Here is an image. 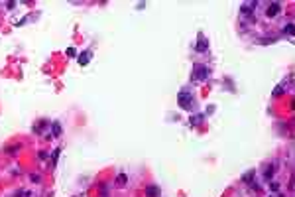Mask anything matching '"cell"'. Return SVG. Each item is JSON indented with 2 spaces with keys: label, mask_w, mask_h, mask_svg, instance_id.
I'll return each instance as SVG.
<instances>
[{
  "label": "cell",
  "mask_w": 295,
  "mask_h": 197,
  "mask_svg": "<svg viewBox=\"0 0 295 197\" xmlns=\"http://www.w3.org/2000/svg\"><path fill=\"white\" fill-rule=\"evenodd\" d=\"M177 101H179V107H181V108L189 111V108H191V103H193V97H191L187 91H181L179 97H177Z\"/></svg>",
  "instance_id": "6da1fadb"
},
{
  "label": "cell",
  "mask_w": 295,
  "mask_h": 197,
  "mask_svg": "<svg viewBox=\"0 0 295 197\" xmlns=\"http://www.w3.org/2000/svg\"><path fill=\"white\" fill-rule=\"evenodd\" d=\"M209 77V69L205 65H195V73H193V79L195 81H205Z\"/></svg>",
  "instance_id": "7a4b0ae2"
},
{
  "label": "cell",
  "mask_w": 295,
  "mask_h": 197,
  "mask_svg": "<svg viewBox=\"0 0 295 197\" xmlns=\"http://www.w3.org/2000/svg\"><path fill=\"white\" fill-rule=\"evenodd\" d=\"M279 10H282V6H279V2H271V4L268 6V16H270V18L277 16V14H279Z\"/></svg>",
  "instance_id": "3957f363"
},
{
  "label": "cell",
  "mask_w": 295,
  "mask_h": 197,
  "mask_svg": "<svg viewBox=\"0 0 295 197\" xmlns=\"http://www.w3.org/2000/svg\"><path fill=\"white\" fill-rule=\"evenodd\" d=\"M159 187L158 185H150V187H146V197H159Z\"/></svg>",
  "instance_id": "277c9868"
},
{
  "label": "cell",
  "mask_w": 295,
  "mask_h": 197,
  "mask_svg": "<svg viewBox=\"0 0 295 197\" xmlns=\"http://www.w3.org/2000/svg\"><path fill=\"white\" fill-rule=\"evenodd\" d=\"M88 61H91V52L87 49V52L81 53V57H79V65H87Z\"/></svg>",
  "instance_id": "5b68a950"
},
{
  "label": "cell",
  "mask_w": 295,
  "mask_h": 197,
  "mask_svg": "<svg viewBox=\"0 0 295 197\" xmlns=\"http://www.w3.org/2000/svg\"><path fill=\"white\" fill-rule=\"evenodd\" d=\"M254 176H256V172H254V170H250V172H246L244 176H242V181H244V183H250V181L254 179Z\"/></svg>",
  "instance_id": "8992f818"
},
{
  "label": "cell",
  "mask_w": 295,
  "mask_h": 197,
  "mask_svg": "<svg viewBox=\"0 0 295 197\" xmlns=\"http://www.w3.org/2000/svg\"><path fill=\"white\" fill-rule=\"evenodd\" d=\"M51 130H53V136H59V134H61V124H59V122H53Z\"/></svg>",
  "instance_id": "52a82bcc"
},
{
  "label": "cell",
  "mask_w": 295,
  "mask_h": 197,
  "mask_svg": "<svg viewBox=\"0 0 295 197\" xmlns=\"http://www.w3.org/2000/svg\"><path fill=\"white\" fill-rule=\"evenodd\" d=\"M126 181H128V178H126V176H124V173H120V176H118V178H116V183H118V185H120V187H122L124 183H126Z\"/></svg>",
  "instance_id": "ba28073f"
},
{
  "label": "cell",
  "mask_w": 295,
  "mask_h": 197,
  "mask_svg": "<svg viewBox=\"0 0 295 197\" xmlns=\"http://www.w3.org/2000/svg\"><path fill=\"white\" fill-rule=\"evenodd\" d=\"M59 152H61V150H59V148H57V150H53V160H51V164H53V166L57 164V158H59Z\"/></svg>",
  "instance_id": "9c48e42d"
},
{
  "label": "cell",
  "mask_w": 295,
  "mask_h": 197,
  "mask_svg": "<svg viewBox=\"0 0 295 197\" xmlns=\"http://www.w3.org/2000/svg\"><path fill=\"white\" fill-rule=\"evenodd\" d=\"M205 47H206V41H203V40H201V41L197 43V52H203Z\"/></svg>",
  "instance_id": "30bf717a"
},
{
  "label": "cell",
  "mask_w": 295,
  "mask_h": 197,
  "mask_svg": "<svg viewBox=\"0 0 295 197\" xmlns=\"http://www.w3.org/2000/svg\"><path fill=\"white\" fill-rule=\"evenodd\" d=\"M75 47H67V57H75Z\"/></svg>",
  "instance_id": "8fae6325"
},
{
  "label": "cell",
  "mask_w": 295,
  "mask_h": 197,
  "mask_svg": "<svg viewBox=\"0 0 295 197\" xmlns=\"http://www.w3.org/2000/svg\"><path fill=\"white\" fill-rule=\"evenodd\" d=\"M283 32H285V34H291V32H293V24H287Z\"/></svg>",
  "instance_id": "7c38bea8"
},
{
  "label": "cell",
  "mask_w": 295,
  "mask_h": 197,
  "mask_svg": "<svg viewBox=\"0 0 295 197\" xmlns=\"http://www.w3.org/2000/svg\"><path fill=\"white\" fill-rule=\"evenodd\" d=\"M271 173H274V167H270V170L266 172V176H264V178H266V179H270V178H271Z\"/></svg>",
  "instance_id": "4fadbf2b"
}]
</instances>
